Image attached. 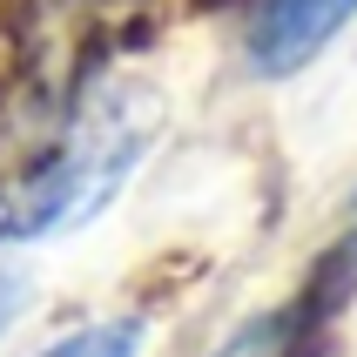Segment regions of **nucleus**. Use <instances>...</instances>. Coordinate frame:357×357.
Returning <instances> with one entry per match:
<instances>
[{"label":"nucleus","mask_w":357,"mask_h":357,"mask_svg":"<svg viewBox=\"0 0 357 357\" xmlns=\"http://www.w3.org/2000/svg\"><path fill=\"white\" fill-rule=\"evenodd\" d=\"M142 142H149L142 121H128L115 101L95 108V115H81L75 135L61 142L27 182L7 189V202H0V236L7 243H34V236H54V229L88 222L101 202L121 189V176L135 169Z\"/></svg>","instance_id":"obj_1"},{"label":"nucleus","mask_w":357,"mask_h":357,"mask_svg":"<svg viewBox=\"0 0 357 357\" xmlns=\"http://www.w3.org/2000/svg\"><path fill=\"white\" fill-rule=\"evenodd\" d=\"M357 14V0H257L250 7V27H243V47H250V68L270 81L297 75L303 61H317L337 27Z\"/></svg>","instance_id":"obj_2"},{"label":"nucleus","mask_w":357,"mask_h":357,"mask_svg":"<svg viewBox=\"0 0 357 357\" xmlns=\"http://www.w3.org/2000/svg\"><path fill=\"white\" fill-rule=\"evenodd\" d=\"M40 357H142V324H135V317L88 324V331H75V337L47 344Z\"/></svg>","instance_id":"obj_3"},{"label":"nucleus","mask_w":357,"mask_h":357,"mask_svg":"<svg viewBox=\"0 0 357 357\" xmlns=\"http://www.w3.org/2000/svg\"><path fill=\"white\" fill-rule=\"evenodd\" d=\"M27 290H34V283H27V270H0V337H7V331H14V317L27 310Z\"/></svg>","instance_id":"obj_4"}]
</instances>
